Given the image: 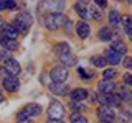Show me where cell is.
<instances>
[{"instance_id":"6da1fadb","label":"cell","mask_w":132,"mask_h":123,"mask_svg":"<svg viewBox=\"0 0 132 123\" xmlns=\"http://www.w3.org/2000/svg\"><path fill=\"white\" fill-rule=\"evenodd\" d=\"M31 23H33L31 15L28 13V12H20V13L13 18L12 26H13L15 30L18 31V35H20V33H28V30H30V26H31Z\"/></svg>"},{"instance_id":"7a4b0ae2","label":"cell","mask_w":132,"mask_h":123,"mask_svg":"<svg viewBox=\"0 0 132 123\" xmlns=\"http://www.w3.org/2000/svg\"><path fill=\"white\" fill-rule=\"evenodd\" d=\"M68 23H69L68 16H64L63 13H48L45 16V26H46L50 31H55V30L64 26V25H68Z\"/></svg>"},{"instance_id":"3957f363","label":"cell","mask_w":132,"mask_h":123,"mask_svg":"<svg viewBox=\"0 0 132 123\" xmlns=\"http://www.w3.org/2000/svg\"><path fill=\"white\" fill-rule=\"evenodd\" d=\"M66 7V0H41L38 10H46L50 13H61Z\"/></svg>"},{"instance_id":"277c9868","label":"cell","mask_w":132,"mask_h":123,"mask_svg":"<svg viewBox=\"0 0 132 123\" xmlns=\"http://www.w3.org/2000/svg\"><path fill=\"white\" fill-rule=\"evenodd\" d=\"M40 113H41V105H38V104H27L18 112V120L30 118V117H36V115H40Z\"/></svg>"},{"instance_id":"5b68a950","label":"cell","mask_w":132,"mask_h":123,"mask_svg":"<svg viewBox=\"0 0 132 123\" xmlns=\"http://www.w3.org/2000/svg\"><path fill=\"white\" fill-rule=\"evenodd\" d=\"M48 115H50V118L51 120H61L63 118V115H64V107L61 102H58V100H53L51 104H50L48 107Z\"/></svg>"},{"instance_id":"8992f818","label":"cell","mask_w":132,"mask_h":123,"mask_svg":"<svg viewBox=\"0 0 132 123\" xmlns=\"http://www.w3.org/2000/svg\"><path fill=\"white\" fill-rule=\"evenodd\" d=\"M97 117H99V120L104 121V123H112L116 120L114 110L111 108V107H107V105H102V107L97 108Z\"/></svg>"},{"instance_id":"52a82bcc","label":"cell","mask_w":132,"mask_h":123,"mask_svg":"<svg viewBox=\"0 0 132 123\" xmlns=\"http://www.w3.org/2000/svg\"><path fill=\"white\" fill-rule=\"evenodd\" d=\"M50 76H51L53 82H66L69 72H68L66 67H53L51 71H50Z\"/></svg>"},{"instance_id":"ba28073f","label":"cell","mask_w":132,"mask_h":123,"mask_svg":"<svg viewBox=\"0 0 132 123\" xmlns=\"http://www.w3.org/2000/svg\"><path fill=\"white\" fill-rule=\"evenodd\" d=\"M3 69L10 74V76H13L16 77L20 74V71H22V67H20V64H18V61H15L13 57H7L5 59V66H3Z\"/></svg>"},{"instance_id":"9c48e42d","label":"cell","mask_w":132,"mask_h":123,"mask_svg":"<svg viewBox=\"0 0 132 123\" xmlns=\"http://www.w3.org/2000/svg\"><path fill=\"white\" fill-rule=\"evenodd\" d=\"M97 100L101 102V104L107 105V107H111V105H119V104H121V98H119L117 94H101V95L97 97Z\"/></svg>"},{"instance_id":"30bf717a","label":"cell","mask_w":132,"mask_h":123,"mask_svg":"<svg viewBox=\"0 0 132 123\" xmlns=\"http://www.w3.org/2000/svg\"><path fill=\"white\" fill-rule=\"evenodd\" d=\"M0 33L3 35V38L8 39H16V36H18V31L8 23H0Z\"/></svg>"},{"instance_id":"8fae6325","label":"cell","mask_w":132,"mask_h":123,"mask_svg":"<svg viewBox=\"0 0 132 123\" xmlns=\"http://www.w3.org/2000/svg\"><path fill=\"white\" fill-rule=\"evenodd\" d=\"M3 87H5V90H8V92H16L18 87H20V82H18L16 77L8 76V77L3 79Z\"/></svg>"},{"instance_id":"7c38bea8","label":"cell","mask_w":132,"mask_h":123,"mask_svg":"<svg viewBox=\"0 0 132 123\" xmlns=\"http://www.w3.org/2000/svg\"><path fill=\"white\" fill-rule=\"evenodd\" d=\"M48 87H50V90H51L53 94H56V95H64V94L69 90L68 84H63V82H51Z\"/></svg>"},{"instance_id":"4fadbf2b","label":"cell","mask_w":132,"mask_h":123,"mask_svg":"<svg viewBox=\"0 0 132 123\" xmlns=\"http://www.w3.org/2000/svg\"><path fill=\"white\" fill-rule=\"evenodd\" d=\"M104 59H106V63H109V64L116 66V64H119V63H121L122 56L119 54V53H116V51H112V49L109 48V49L106 51V54H104Z\"/></svg>"},{"instance_id":"5bb4252c","label":"cell","mask_w":132,"mask_h":123,"mask_svg":"<svg viewBox=\"0 0 132 123\" xmlns=\"http://www.w3.org/2000/svg\"><path fill=\"white\" fill-rule=\"evenodd\" d=\"M99 90H101V94H112L114 89H116V84L112 80H107V79H102L101 82L97 84Z\"/></svg>"},{"instance_id":"9a60e30c","label":"cell","mask_w":132,"mask_h":123,"mask_svg":"<svg viewBox=\"0 0 132 123\" xmlns=\"http://www.w3.org/2000/svg\"><path fill=\"white\" fill-rule=\"evenodd\" d=\"M89 25L86 22H78L76 23V35L79 36V38H88L89 36Z\"/></svg>"},{"instance_id":"2e32d148","label":"cell","mask_w":132,"mask_h":123,"mask_svg":"<svg viewBox=\"0 0 132 123\" xmlns=\"http://www.w3.org/2000/svg\"><path fill=\"white\" fill-rule=\"evenodd\" d=\"M60 61L61 64H64L66 67H69V66H76L78 64V57L73 54V53H66V54H61L60 56Z\"/></svg>"},{"instance_id":"e0dca14e","label":"cell","mask_w":132,"mask_h":123,"mask_svg":"<svg viewBox=\"0 0 132 123\" xmlns=\"http://www.w3.org/2000/svg\"><path fill=\"white\" fill-rule=\"evenodd\" d=\"M99 39H102V41H109V39H119L117 38V35L111 30V28H101L99 30Z\"/></svg>"},{"instance_id":"ac0fdd59","label":"cell","mask_w":132,"mask_h":123,"mask_svg":"<svg viewBox=\"0 0 132 123\" xmlns=\"http://www.w3.org/2000/svg\"><path fill=\"white\" fill-rule=\"evenodd\" d=\"M89 94H88V90L86 89H74V90H71V100H74V102H82L86 97H88Z\"/></svg>"},{"instance_id":"d6986e66","label":"cell","mask_w":132,"mask_h":123,"mask_svg":"<svg viewBox=\"0 0 132 123\" xmlns=\"http://www.w3.org/2000/svg\"><path fill=\"white\" fill-rule=\"evenodd\" d=\"M119 98H121V102L122 100H126V102H129V100H132V92H130V89H129V85H121L119 87Z\"/></svg>"},{"instance_id":"ffe728a7","label":"cell","mask_w":132,"mask_h":123,"mask_svg":"<svg viewBox=\"0 0 132 123\" xmlns=\"http://www.w3.org/2000/svg\"><path fill=\"white\" fill-rule=\"evenodd\" d=\"M0 46H2L3 49H8V51H15V49H18V43H16V39L2 38V41H0Z\"/></svg>"},{"instance_id":"44dd1931","label":"cell","mask_w":132,"mask_h":123,"mask_svg":"<svg viewBox=\"0 0 132 123\" xmlns=\"http://www.w3.org/2000/svg\"><path fill=\"white\" fill-rule=\"evenodd\" d=\"M111 49H112V51H116V53H119L121 56L127 53V46L122 43L121 39H114V41H112V44H111Z\"/></svg>"},{"instance_id":"7402d4cb","label":"cell","mask_w":132,"mask_h":123,"mask_svg":"<svg viewBox=\"0 0 132 123\" xmlns=\"http://www.w3.org/2000/svg\"><path fill=\"white\" fill-rule=\"evenodd\" d=\"M86 8H88V20H102V15L101 12L97 10L94 5H86Z\"/></svg>"},{"instance_id":"603a6c76","label":"cell","mask_w":132,"mask_h":123,"mask_svg":"<svg viewBox=\"0 0 132 123\" xmlns=\"http://www.w3.org/2000/svg\"><path fill=\"white\" fill-rule=\"evenodd\" d=\"M74 10H76V13L79 15L81 18L88 20V8H86V3L84 2H78L76 5H74Z\"/></svg>"},{"instance_id":"cb8c5ba5","label":"cell","mask_w":132,"mask_h":123,"mask_svg":"<svg viewBox=\"0 0 132 123\" xmlns=\"http://www.w3.org/2000/svg\"><path fill=\"white\" fill-rule=\"evenodd\" d=\"M15 8H18V5L13 0H0V12L2 10H15Z\"/></svg>"},{"instance_id":"d4e9b609","label":"cell","mask_w":132,"mask_h":123,"mask_svg":"<svg viewBox=\"0 0 132 123\" xmlns=\"http://www.w3.org/2000/svg\"><path fill=\"white\" fill-rule=\"evenodd\" d=\"M55 53H56L58 56L66 54V53H71V49H69V44H66V43H58L56 48H55Z\"/></svg>"},{"instance_id":"484cf974","label":"cell","mask_w":132,"mask_h":123,"mask_svg":"<svg viewBox=\"0 0 132 123\" xmlns=\"http://www.w3.org/2000/svg\"><path fill=\"white\" fill-rule=\"evenodd\" d=\"M122 25H124V30H126L127 35H132V18L129 15H126V16H122Z\"/></svg>"},{"instance_id":"4316f807","label":"cell","mask_w":132,"mask_h":123,"mask_svg":"<svg viewBox=\"0 0 132 123\" xmlns=\"http://www.w3.org/2000/svg\"><path fill=\"white\" fill-rule=\"evenodd\" d=\"M91 64H94L96 67H104V66H106L104 56H93V57H91Z\"/></svg>"},{"instance_id":"83f0119b","label":"cell","mask_w":132,"mask_h":123,"mask_svg":"<svg viewBox=\"0 0 132 123\" xmlns=\"http://www.w3.org/2000/svg\"><path fill=\"white\" fill-rule=\"evenodd\" d=\"M130 112L129 110H121L119 112V121L121 123H130Z\"/></svg>"},{"instance_id":"f1b7e54d","label":"cell","mask_w":132,"mask_h":123,"mask_svg":"<svg viewBox=\"0 0 132 123\" xmlns=\"http://www.w3.org/2000/svg\"><path fill=\"white\" fill-rule=\"evenodd\" d=\"M69 121L71 123H88V118L81 113H73L71 118H69Z\"/></svg>"},{"instance_id":"f546056e","label":"cell","mask_w":132,"mask_h":123,"mask_svg":"<svg viewBox=\"0 0 132 123\" xmlns=\"http://www.w3.org/2000/svg\"><path fill=\"white\" fill-rule=\"evenodd\" d=\"M109 22H111V25H119V22H121V15H119L117 10H112L109 13Z\"/></svg>"},{"instance_id":"4dcf8cb0","label":"cell","mask_w":132,"mask_h":123,"mask_svg":"<svg viewBox=\"0 0 132 123\" xmlns=\"http://www.w3.org/2000/svg\"><path fill=\"white\" fill-rule=\"evenodd\" d=\"M116 76H117V71H116V69H106V71L102 72V77H104V79H107V80L114 79Z\"/></svg>"},{"instance_id":"1f68e13d","label":"cell","mask_w":132,"mask_h":123,"mask_svg":"<svg viewBox=\"0 0 132 123\" xmlns=\"http://www.w3.org/2000/svg\"><path fill=\"white\" fill-rule=\"evenodd\" d=\"M69 107L74 110V113H78V112H81V110H84V107H82L79 102H74V100H71V104H69Z\"/></svg>"},{"instance_id":"d6a6232c","label":"cell","mask_w":132,"mask_h":123,"mask_svg":"<svg viewBox=\"0 0 132 123\" xmlns=\"http://www.w3.org/2000/svg\"><path fill=\"white\" fill-rule=\"evenodd\" d=\"M94 3L99 7V8H104V7H107V0H94Z\"/></svg>"},{"instance_id":"836d02e7","label":"cell","mask_w":132,"mask_h":123,"mask_svg":"<svg viewBox=\"0 0 132 123\" xmlns=\"http://www.w3.org/2000/svg\"><path fill=\"white\" fill-rule=\"evenodd\" d=\"M124 82H126V85H132V76L130 74H126V76H124Z\"/></svg>"},{"instance_id":"e575fe53","label":"cell","mask_w":132,"mask_h":123,"mask_svg":"<svg viewBox=\"0 0 132 123\" xmlns=\"http://www.w3.org/2000/svg\"><path fill=\"white\" fill-rule=\"evenodd\" d=\"M124 66H126V69H130L132 67V57H126L124 59Z\"/></svg>"},{"instance_id":"d590c367","label":"cell","mask_w":132,"mask_h":123,"mask_svg":"<svg viewBox=\"0 0 132 123\" xmlns=\"http://www.w3.org/2000/svg\"><path fill=\"white\" fill-rule=\"evenodd\" d=\"M78 72H79V74H81V76H82V77H84V79H89V77H91V74H86V71H84V69H81V67H79V69H78Z\"/></svg>"},{"instance_id":"8d00e7d4","label":"cell","mask_w":132,"mask_h":123,"mask_svg":"<svg viewBox=\"0 0 132 123\" xmlns=\"http://www.w3.org/2000/svg\"><path fill=\"white\" fill-rule=\"evenodd\" d=\"M16 123H33L31 120H28V118H23V120H18Z\"/></svg>"},{"instance_id":"74e56055","label":"cell","mask_w":132,"mask_h":123,"mask_svg":"<svg viewBox=\"0 0 132 123\" xmlns=\"http://www.w3.org/2000/svg\"><path fill=\"white\" fill-rule=\"evenodd\" d=\"M5 57H8L7 54H5V53H3V51H0V61H3V59H5Z\"/></svg>"},{"instance_id":"f35d334b","label":"cell","mask_w":132,"mask_h":123,"mask_svg":"<svg viewBox=\"0 0 132 123\" xmlns=\"http://www.w3.org/2000/svg\"><path fill=\"white\" fill-rule=\"evenodd\" d=\"M46 123H63V121H61V120H51V118H50Z\"/></svg>"},{"instance_id":"ab89813d","label":"cell","mask_w":132,"mask_h":123,"mask_svg":"<svg viewBox=\"0 0 132 123\" xmlns=\"http://www.w3.org/2000/svg\"><path fill=\"white\" fill-rule=\"evenodd\" d=\"M2 102H3V97H2V95H0V104H2Z\"/></svg>"},{"instance_id":"60d3db41","label":"cell","mask_w":132,"mask_h":123,"mask_svg":"<svg viewBox=\"0 0 132 123\" xmlns=\"http://www.w3.org/2000/svg\"><path fill=\"white\" fill-rule=\"evenodd\" d=\"M101 123H104V121H101Z\"/></svg>"},{"instance_id":"b9f144b4","label":"cell","mask_w":132,"mask_h":123,"mask_svg":"<svg viewBox=\"0 0 132 123\" xmlns=\"http://www.w3.org/2000/svg\"><path fill=\"white\" fill-rule=\"evenodd\" d=\"M81 2H82V0H81Z\"/></svg>"}]
</instances>
